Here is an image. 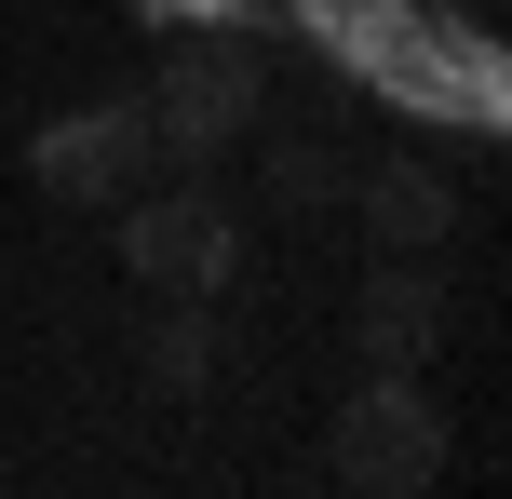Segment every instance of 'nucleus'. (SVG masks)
I'll return each mask as SVG.
<instances>
[{
	"label": "nucleus",
	"instance_id": "nucleus-1",
	"mask_svg": "<svg viewBox=\"0 0 512 499\" xmlns=\"http://www.w3.org/2000/svg\"><path fill=\"white\" fill-rule=\"evenodd\" d=\"M324 473L364 486V499H405L445 473V405H432V365H364V392L324 419Z\"/></svg>",
	"mask_w": 512,
	"mask_h": 499
},
{
	"label": "nucleus",
	"instance_id": "nucleus-2",
	"mask_svg": "<svg viewBox=\"0 0 512 499\" xmlns=\"http://www.w3.org/2000/svg\"><path fill=\"white\" fill-rule=\"evenodd\" d=\"M122 270L149 297H203L216 311V297L243 284V216L216 203V189H189V176H149L122 203Z\"/></svg>",
	"mask_w": 512,
	"mask_h": 499
},
{
	"label": "nucleus",
	"instance_id": "nucleus-3",
	"mask_svg": "<svg viewBox=\"0 0 512 499\" xmlns=\"http://www.w3.org/2000/svg\"><path fill=\"white\" fill-rule=\"evenodd\" d=\"M149 95V135H162V176H203L230 135L270 122V68H256L243 41H216V54H176L162 81H135Z\"/></svg>",
	"mask_w": 512,
	"mask_h": 499
},
{
	"label": "nucleus",
	"instance_id": "nucleus-4",
	"mask_svg": "<svg viewBox=\"0 0 512 499\" xmlns=\"http://www.w3.org/2000/svg\"><path fill=\"white\" fill-rule=\"evenodd\" d=\"M149 176H162L149 95L68 108V122H41V135H27V189H54V203H108V189H149Z\"/></svg>",
	"mask_w": 512,
	"mask_h": 499
},
{
	"label": "nucleus",
	"instance_id": "nucleus-5",
	"mask_svg": "<svg viewBox=\"0 0 512 499\" xmlns=\"http://www.w3.org/2000/svg\"><path fill=\"white\" fill-rule=\"evenodd\" d=\"M351 203H364V230H378V257H432V243L459 230V176H445L432 149H391Z\"/></svg>",
	"mask_w": 512,
	"mask_h": 499
},
{
	"label": "nucleus",
	"instance_id": "nucleus-6",
	"mask_svg": "<svg viewBox=\"0 0 512 499\" xmlns=\"http://www.w3.org/2000/svg\"><path fill=\"white\" fill-rule=\"evenodd\" d=\"M351 351H364V365H432V351H445V284H432V257H391L378 284L351 297Z\"/></svg>",
	"mask_w": 512,
	"mask_h": 499
},
{
	"label": "nucleus",
	"instance_id": "nucleus-7",
	"mask_svg": "<svg viewBox=\"0 0 512 499\" xmlns=\"http://www.w3.org/2000/svg\"><path fill=\"white\" fill-rule=\"evenodd\" d=\"M149 392H203V365H216V338H203V297H162V324H149Z\"/></svg>",
	"mask_w": 512,
	"mask_h": 499
},
{
	"label": "nucleus",
	"instance_id": "nucleus-8",
	"mask_svg": "<svg viewBox=\"0 0 512 499\" xmlns=\"http://www.w3.org/2000/svg\"><path fill=\"white\" fill-rule=\"evenodd\" d=\"M270 203H283V216L351 203V176H337V149H324V135H270Z\"/></svg>",
	"mask_w": 512,
	"mask_h": 499
}]
</instances>
